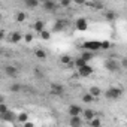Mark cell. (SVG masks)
Segmentation results:
<instances>
[{
    "label": "cell",
    "mask_w": 127,
    "mask_h": 127,
    "mask_svg": "<svg viewBox=\"0 0 127 127\" xmlns=\"http://www.w3.org/2000/svg\"><path fill=\"white\" fill-rule=\"evenodd\" d=\"M105 96L108 99H111V100H117V99H120L123 96V88H120V87H111V88H108L105 91Z\"/></svg>",
    "instance_id": "1"
},
{
    "label": "cell",
    "mask_w": 127,
    "mask_h": 127,
    "mask_svg": "<svg viewBox=\"0 0 127 127\" xmlns=\"http://www.w3.org/2000/svg\"><path fill=\"white\" fill-rule=\"evenodd\" d=\"M105 66H106V69L109 70V72H117V70H120L121 67H120V64L114 60V58H109V60H106V63H105Z\"/></svg>",
    "instance_id": "2"
},
{
    "label": "cell",
    "mask_w": 127,
    "mask_h": 127,
    "mask_svg": "<svg viewBox=\"0 0 127 127\" xmlns=\"http://www.w3.org/2000/svg\"><path fill=\"white\" fill-rule=\"evenodd\" d=\"M78 72H79V75H81V76L87 78V76H90V75L93 73V67L87 63V64H84L82 67H79V69H78Z\"/></svg>",
    "instance_id": "3"
},
{
    "label": "cell",
    "mask_w": 127,
    "mask_h": 127,
    "mask_svg": "<svg viewBox=\"0 0 127 127\" xmlns=\"http://www.w3.org/2000/svg\"><path fill=\"white\" fill-rule=\"evenodd\" d=\"M82 46H84L85 49H88V51H99V49H100V45H99L97 40H88V42H85Z\"/></svg>",
    "instance_id": "4"
},
{
    "label": "cell",
    "mask_w": 127,
    "mask_h": 127,
    "mask_svg": "<svg viewBox=\"0 0 127 127\" xmlns=\"http://www.w3.org/2000/svg\"><path fill=\"white\" fill-rule=\"evenodd\" d=\"M15 114L12 112V111H6V112H3V114H0V118H2L3 121H6V123H14V120H15Z\"/></svg>",
    "instance_id": "5"
},
{
    "label": "cell",
    "mask_w": 127,
    "mask_h": 127,
    "mask_svg": "<svg viewBox=\"0 0 127 127\" xmlns=\"http://www.w3.org/2000/svg\"><path fill=\"white\" fill-rule=\"evenodd\" d=\"M67 114H69L70 117H73V115H81V114H82V108H81L79 105H70L69 109H67Z\"/></svg>",
    "instance_id": "6"
},
{
    "label": "cell",
    "mask_w": 127,
    "mask_h": 127,
    "mask_svg": "<svg viewBox=\"0 0 127 127\" xmlns=\"http://www.w3.org/2000/svg\"><path fill=\"white\" fill-rule=\"evenodd\" d=\"M63 91H64V87L60 84H51V94L54 96H61Z\"/></svg>",
    "instance_id": "7"
},
{
    "label": "cell",
    "mask_w": 127,
    "mask_h": 127,
    "mask_svg": "<svg viewBox=\"0 0 127 127\" xmlns=\"http://www.w3.org/2000/svg\"><path fill=\"white\" fill-rule=\"evenodd\" d=\"M76 29L79 32H85L88 29V24H87V20L85 18H78L76 20Z\"/></svg>",
    "instance_id": "8"
},
{
    "label": "cell",
    "mask_w": 127,
    "mask_h": 127,
    "mask_svg": "<svg viewBox=\"0 0 127 127\" xmlns=\"http://www.w3.org/2000/svg\"><path fill=\"white\" fill-rule=\"evenodd\" d=\"M9 40H11L12 43H20V42L23 40V34H21L20 32H12L11 36H9Z\"/></svg>",
    "instance_id": "9"
},
{
    "label": "cell",
    "mask_w": 127,
    "mask_h": 127,
    "mask_svg": "<svg viewBox=\"0 0 127 127\" xmlns=\"http://www.w3.org/2000/svg\"><path fill=\"white\" fill-rule=\"evenodd\" d=\"M5 72H6L8 76L15 78V76L18 75V67H15V66H6V67H5Z\"/></svg>",
    "instance_id": "10"
},
{
    "label": "cell",
    "mask_w": 127,
    "mask_h": 127,
    "mask_svg": "<svg viewBox=\"0 0 127 127\" xmlns=\"http://www.w3.org/2000/svg\"><path fill=\"white\" fill-rule=\"evenodd\" d=\"M32 29L34 30V32H37V33H40L43 29H45V24H43V20H36L34 21V24L32 26Z\"/></svg>",
    "instance_id": "11"
},
{
    "label": "cell",
    "mask_w": 127,
    "mask_h": 127,
    "mask_svg": "<svg viewBox=\"0 0 127 127\" xmlns=\"http://www.w3.org/2000/svg\"><path fill=\"white\" fill-rule=\"evenodd\" d=\"M69 124H70L72 127H79V126L82 124L81 115H73V117H70V121H69Z\"/></svg>",
    "instance_id": "12"
},
{
    "label": "cell",
    "mask_w": 127,
    "mask_h": 127,
    "mask_svg": "<svg viewBox=\"0 0 127 127\" xmlns=\"http://www.w3.org/2000/svg\"><path fill=\"white\" fill-rule=\"evenodd\" d=\"M66 26H67V23L64 20H57V23L54 24V32H61Z\"/></svg>",
    "instance_id": "13"
},
{
    "label": "cell",
    "mask_w": 127,
    "mask_h": 127,
    "mask_svg": "<svg viewBox=\"0 0 127 127\" xmlns=\"http://www.w3.org/2000/svg\"><path fill=\"white\" fill-rule=\"evenodd\" d=\"M88 93H90L94 99H96V97H99V96H102V90H100L99 87H96V85H93V87L88 90Z\"/></svg>",
    "instance_id": "14"
},
{
    "label": "cell",
    "mask_w": 127,
    "mask_h": 127,
    "mask_svg": "<svg viewBox=\"0 0 127 127\" xmlns=\"http://www.w3.org/2000/svg\"><path fill=\"white\" fill-rule=\"evenodd\" d=\"M57 6H55V3L52 2V0H45L43 2V9L45 11H54Z\"/></svg>",
    "instance_id": "15"
},
{
    "label": "cell",
    "mask_w": 127,
    "mask_h": 127,
    "mask_svg": "<svg viewBox=\"0 0 127 127\" xmlns=\"http://www.w3.org/2000/svg\"><path fill=\"white\" fill-rule=\"evenodd\" d=\"M81 115H84V118H85V120H88V121H90L93 117H96V114H94V111H93V109H85V111L82 109V114H81Z\"/></svg>",
    "instance_id": "16"
},
{
    "label": "cell",
    "mask_w": 127,
    "mask_h": 127,
    "mask_svg": "<svg viewBox=\"0 0 127 127\" xmlns=\"http://www.w3.org/2000/svg\"><path fill=\"white\" fill-rule=\"evenodd\" d=\"M79 57H81V58H84L85 61H90V60H93V57H94V55H93V51H88V49H85V51H84V52H82Z\"/></svg>",
    "instance_id": "17"
},
{
    "label": "cell",
    "mask_w": 127,
    "mask_h": 127,
    "mask_svg": "<svg viewBox=\"0 0 127 127\" xmlns=\"http://www.w3.org/2000/svg\"><path fill=\"white\" fill-rule=\"evenodd\" d=\"M15 118H17V121H18L20 124H23V123H26V121H27V118H29V115H27L26 112H21V114H20V115H17Z\"/></svg>",
    "instance_id": "18"
},
{
    "label": "cell",
    "mask_w": 127,
    "mask_h": 127,
    "mask_svg": "<svg viewBox=\"0 0 127 127\" xmlns=\"http://www.w3.org/2000/svg\"><path fill=\"white\" fill-rule=\"evenodd\" d=\"M34 55H36L39 60H45V58H46V52H45L43 49H36V51H34Z\"/></svg>",
    "instance_id": "19"
},
{
    "label": "cell",
    "mask_w": 127,
    "mask_h": 127,
    "mask_svg": "<svg viewBox=\"0 0 127 127\" xmlns=\"http://www.w3.org/2000/svg\"><path fill=\"white\" fill-rule=\"evenodd\" d=\"M23 90V85L21 84H12L11 87H9V91H12V93H18V91H21Z\"/></svg>",
    "instance_id": "20"
},
{
    "label": "cell",
    "mask_w": 127,
    "mask_h": 127,
    "mask_svg": "<svg viewBox=\"0 0 127 127\" xmlns=\"http://www.w3.org/2000/svg\"><path fill=\"white\" fill-rule=\"evenodd\" d=\"M82 102H84V103H93V102H94V97H93L90 93H87V94L82 96Z\"/></svg>",
    "instance_id": "21"
},
{
    "label": "cell",
    "mask_w": 127,
    "mask_h": 127,
    "mask_svg": "<svg viewBox=\"0 0 127 127\" xmlns=\"http://www.w3.org/2000/svg\"><path fill=\"white\" fill-rule=\"evenodd\" d=\"M24 2H26V5H27L29 8H32V9L37 8V5H39V2H37V0H24Z\"/></svg>",
    "instance_id": "22"
},
{
    "label": "cell",
    "mask_w": 127,
    "mask_h": 127,
    "mask_svg": "<svg viewBox=\"0 0 127 127\" xmlns=\"http://www.w3.org/2000/svg\"><path fill=\"white\" fill-rule=\"evenodd\" d=\"M117 18V14L115 12H105V20L106 21H114Z\"/></svg>",
    "instance_id": "23"
},
{
    "label": "cell",
    "mask_w": 127,
    "mask_h": 127,
    "mask_svg": "<svg viewBox=\"0 0 127 127\" xmlns=\"http://www.w3.org/2000/svg\"><path fill=\"white\" fill-rule=\"evenodd\" d=\"M39 34H40V39H43V40H49V39H51V33H49V32H46L45 29H43Z\"/></svg>",
    "instance_id": "24"
},
{
    "label": "cell",
    "mask_w": 127,
    "mask_h": 127,
    "mask_svg": "<svg viewBox=\"0 0 127 127\" xmlns=\"http://www.w3.org/2000/svg\"><path fill=\"white\" fill-rule=\"evenodd\" d=\"M88 123H90V126H91V127H99V126L102 124V121H100L99 118H96V117H93Z\"/></svg>",
    "instance_id": "25"
},
{
    "label": "cell",
    "mask_w": 127,
    "mask_h": 127,
    "mask_svg": "<svg viewBox=\"0 0 127 127\" xmlns=\"http://www.w3.org/2000/svg\"><path fill=\"white\" fill-rule=\"evenodd\" d=\"M87 63H88V61H85L84 58H81V57H78V58H76V61H75V66H76V67L79 69V67H82L84 64H87Z\"/></svg>",
    "instance_id": "26"
},
{
    "label": "cell",
    "mask_w": 127,
    "mask_h": 127,
    "mask_svg": "<svg viewBox=\"0 0 127 127\" xmlns=\"http://www.w3.org/2000/svg\"><path fill=\"white\" fill-rule=\"evenodd\" d=\"M60 61L63 63V64H70V63H72V58H70L69 55H61Z\"/></svg>",
    "instance_id": "27"
},
{
    "label": "cell",
    "mask_w": 127,
    "mask_h": 127,
    "mask_svg": "<svg viewBox=\"0 0 127 127\" xmlns=\"http://www.w3.org/2000/svg\"><path fill=\"white\" fill-rule=\"evenodd\" d=\"M26 18H27V15H26L24 12H18V14H17V21H18V23L26 21Z\"/></svg>",
    "instance_id": "28"
},
{
    "label": "cell",
    "mask_w": 127,
    "mask_h": 127,
    "mask_svg": "<svg viewBox=\"0 0 127 127\" xmlns=\"http://www.w3.org/2000/svg\"><path fill=\"white\" fill-rule=\"evenodd\" d=\"M99 45H100V49H109V48H111V43H109L108 40H103V42H99Z\"/></svg>",
    "instance_id": "29"
},
{
    "label": "cell",
    "mask_w": 127,
    "mask_h": 127,
    "mask_svg": "<svg viewBox=\"0 0 127 127\" xmlns=\"http://www.w3.org/2000/svg\"><path fill=\"white\" fill-rule=\"evenodd\" d=\"M8 111V105L5 103V102H0V114H3V112H6Z\"/></svg>",
    "instance_id": "30"
},
{
    "label": "cell",
    "mask_w": 127,
    "mask_h": 127,
    "mask_svg": "<svg viewBox=\"0 0 127 127\" xmlns=\"http://www.w3.org/2000/svg\"><path fill=\"white\" fill-rule=\"evenodd\" d=\"M24 40H26L27 43H30V42L33 40V34H32V33H27V34L24 36Z\"/></svg>",
    "instance_id": "31"
},
{
    "label": "cell",
    "mask_w": 127,
    "mask_h": 127,
    "mask_svg": "<svg viewBox=\"0 0 127 127\" xmlns=\"http://www.w3.org/2000/svg\"><path fill=\"white\" fill-rule=\"evenodd\" d=\"M120 67H121V69H126V67H127V58H126V57L121 60V64H120Z\"/></svg>",
    "instance_id": "32"
},
{
    "label": "cell",
    "mask_w": 127,
    "mask_h": 127,
    "mask_svg": "<svg viewBox=\"0 0 127 127\" xmlns=\"http://www.w3.org/2000/svg\"><path fill=\"white\" fill-rule=\"evenodd\" d=\"M61 6H69L70 5V0H63V2H60Z\"/></svg>",
    "instance_id": "33"
},
{
    "label": "cell",
    "mask_w": 127,
    "mask_h": 127,
    "mask_svg": "<svg viewBox=\"0 0 127 127\" xmlns=\"http://www.w3.org/2000/svg\"><path fill=\"white\" fill-rule=\"evenodd\" d=\"M73 2H75L76 5H84V3H85V0H73Z\"/></svg>",
    "instance_id": "34"
},
{
    "label": "cell",
    "mask_w": 127,
    "mask_h": 127,
    "mask_svg": "<svg viewBox=\"0 0 127 127\" xmlns=\"http://www.w3.org/2000/svg\"><path fill=\"white\" fill-rule=\"evenodd\" d=\"M26 127H33V123H29V121H26V123H23Z\"/></svg>",
    "instance_id": "35"
},
{
    "label": "cell",
    "mask_w": 127,
    "mask_h": 127,
    "mask_svg": "<svg viewBox=\"0 0 127 127\" xmlns=\"http://www.w3.org/2000/svg\"><path fill=\"white\" fill-rule=\"evenodd\" d=\"M3 37H5V32H3V30H0V40H2Z\"/></svg>",
    "instance_id": "36"
},
{
    "label": "cell",
    "mask_w": 127,
    "mask_h": 127,
    "mask_svg": "<svg viewBox=\"0 0 127 127\" xmlns=\"http://www.w3.org/2000/svg\"><path fill=\"white\" fill-rule=\"evenodd\" d=\"M0 102H5V97H3L2 94H0Z\"/></svg>",
    "instance_id": "37"
},
{
    "label": "cell",
    "mask_w": 127,
    "mask_h": 127,
    "mask_svg": "<svg viewBox=\"0 0 127 127\" xmlns=\"http://www.w3.org/2000/svg\"><path fill=\"white\" fill-rule=\"evenodd\" d=\"M0 54H2V48H0Z\"/></svg>",
    "instance_id": "38"
},
{
    "label": "cell",
    "mask_w": 127,
    "mask_h": 127,
    "mask_svg": "<svg viewBox=\"0 0 127 127\" xmlns=\"http://www.w3.org/2000/svg\"><path fill=\"white\" fill-rule=\"evenodd\" d=\"M60 2H63V0H60ZM70 2H72V0H70Z\"/></svg>",
    "instance_id": "39"
}]
</instances>
